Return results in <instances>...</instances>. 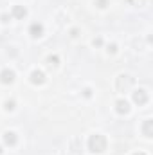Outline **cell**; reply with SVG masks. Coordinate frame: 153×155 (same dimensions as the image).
Instances as JSON below:
<instances>
[{
    "label": "cell",
    "instance_id": "1",
    "mask_svg": "<svg viewBox=\"0 0 153 155\" xmlns=\"http://www.w3.org/2000/svg\"><path fill=\"white\" fill-rule=\"evenodd\" d=\"M88 146H90V152H97V153H99V152H105V148H106V139H105L103 135L96 134V135L90 137Z\"/></svg>",
    "mask_w": 153,
    "mask_h": 155
},
{
    "label": "cell",
    "instance_id": "3",
    "mask_svg": "<svg viewBox=\"0 0 153 155\" xmlns=\"http://www.w3.org/2000/svg\"><path fill=\"white\" fill-rule=\"evenodd\" d=\"M0 79H2V83H13V79H15V72L9 71V69H4V71L0 72Z\"/></svg>",
    "mask_w": 153,
    "mask_h": 155
},
{
    "label": "cell",
    "instance_id": "8",
    "mask_svg": "<svg viewBox=\"0 0 153 155\" xmlns=\"http://www.w3.org/2000/svg\"><path fill=\"white\" fill-rule=\"evenodd\" d=\"M4 143L9 144V146H15V144H16V135H15L13 132H7V134L4 135Z\"/></svg>",
    "mask_w": 153,
    "mask_h": 155
},
{
    "label": "cell",
    "instance_id": "12",
    "mask_svg": "<svg viewBox=\"0 0 153 155\" xmlns=\"http://www.w3.org/2000/svg\"><path fill=\"white\" fill-rule=\"evenodd\" d=\"M5 108H7V110H13V108H15V101H7V103H5Z\"/></svg>",
    "mask_w": 153,
    "mask_h": 155
},
{
    "label": "cell",
    "instance_id": "2",
    "mask_svg": "<svg viewBox=\"0 0 153 155\" xmlns=\"http://www.w3.org/2000/svg\"><path fill=\"white\" fill-rule=\"evenodd\" d=\"M133 101L139 103V105H144V103L148 101V94H146V90H137V92H133Z\"/></svg>",
    "mask_w": 153,
    "mask_h": 155
},
{
    "label": "cell",
    "instance_id": "13",
    "mask_svg": "<svg viewBox=\"0 0 153 155\" xmlns=\"http://www.w3.org/2000/svg\"><path fill=\"white\" fill-rule=\"evenodd\" d=\"M101 43H103V40H101V38H96V40H94V45H101Z\"/></svg>",
    "mask_w": 153,
    "mask_h": 155
},
{
    "label": "cell",
    "instance_id": "14",
    "mask_svg": "<svg viewBox=\"0 0 153 155\" xmlns=\"http://www.w3.org/2000/svg\"><path fill=\"white\" fill-rule=\"evenodd\" d=\"M135 155H146V153H142V152H139V153H135Z\"/></svg>",
    "mask_w": 153,
    "mask_h": 155
},
{
    "label": "cell",
    "instance_id": "5",
    "mask_svg": "<svg viewBox=\"0 0 153 155\" xmlns=\"http://www.w3.org/2000/svg\"><path fill=\"white\" fill-rule=\"evenodd\" d=\"M29 33H31L33 38H38V36H41V33H43V25L41 24H33L29 27Z\"/></svg>",
    "mask_w": 153,
    "mask_h": 155
},
{
    "label": "cell",
    "instance_id": "4",
    "mask_svg": "<svg viewBox=\"0 0 153 155\" xmlns=\"http://www.w3.org/2000/svg\"><path fill=\"white\" fill-rule=\"evenodd\" d=\"M31 81H33L34 85H41V83L45 81V74H43L41 71H33V74H31Z\"/></svg>",
    "mask_w": 153,
    "mask_h": 155
},
{
    "label": "cell",
    "instance_id": "10",
    "mask_svg": "<svg viewBox=\"0 0 153 155\" xmlns=\"http://www.w3.org/2000/svg\"><path fill=\"white\" fill-rule=\"evenodd\" d=\"M47 61H49V65H58L60 58H58V56H49V58H47Z\"/></svg>",
    "mask_w": 153,
    "mask_h": 155
},
{
    "label": "cell",
    "instance_id": "9",
    "mask_svg": "<svg viewBox=\"0 0 153 155\" xmlns=\"http://www.w3.org/2000/svg\"><path fill=\"white\" fill-rule=\"evenodd\" d=\"M151 124H153V121H150V119L144 123V128L142 130H144V135L146 137H151Z\"/></svg>",
    "mask_w": 153,
    "mask_h": 155
},
{
    "label": "cell",
    "instance_id": "7",
    "mask_svg": "<svg viewBox=\"0 0 153 155\" xmlns=\"http://www.w3.org/2000/svg\"><path fill=\"white\" fill-rule=\"evenodd\" d=\"M25 15H27L25 7H22V5H15V7H13V16H16V18H24Z\"/></svg>",
    "mask_w": 153,
    "mask_h": 155
},
{
    "label": "cell",
    "instance_id": "11",
    "mask_svg": "<svg viewBox=\"0 0 153 155\" xmlns=\"http://www.w3.org/2000/svg\"><path fill=\"white\" fill-rule=\"evenodd\" d=\"M94 2H96V5H99V7H106V4H108L106 0H94Z\"/></svg>",
    "mask_w": 153,
    "mask_h": 155
},
{
    "label": "cell",
    "instance_id": "6",
    "mask_svg": "<svg viewBox=\"0 0 153 155\" xmlns=\"http://www.w3.org/2000/svg\"><path fill=\"white\" fill-rule=\"evenodd\" d=\"M115 108H117V112H119V114H126V112L130 110V105H128V101L119 99V101L115 103Z\"/></svg>",
    "mask_w": 153,
    "mask_h": 155
}]
</instances>
